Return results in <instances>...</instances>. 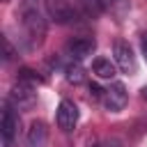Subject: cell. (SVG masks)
Listing matches in <instances>:
<instances>
[{"instance_id": "6da1fadb", "label": "cell", "mask_w": 147, "mask_h": 147, "mask_svg": "<svg viewBox=\"0 0 147 147\" xmlns=\"http://www.w3.org/2000/svg\"><path fill=\"white\" fill-rule=\"evenodd\" d=\"M18 21H21V28L25 32V37L30 39V44H41L44 34H46V18H44V11L39 7L37 0H23L18 11H16Z\"/></svg>"}, {"instance_id": "7a4b0ae2", "label": "cell", "mask_w": 147, "mask_h": 147, "mask_svg": "<svg viewBox=\"0 0 147 147\" xmlns=\"http://www.w3.org/2000/svg\"><path fill=\"white\" fill-rule=\"evenodd\" d=\"M44 2L48 16L55 23H74L76 18H80V9L76 0H44Z\"/></svg>"}, {"instance_id": "3957f363", "label": "cell", "mask_w": 147, "mask_h": 147, "mask_svg": "<svg viewBox=\"0 0 147 147\" xmlns=\"http://www.w3.org/2000/svg\"><path fill=\"white\" fill-rule=\"evenodd\" d=\"M113 55H115V64L124 71V74H129V76H133L136 71H138V60H136V55H133V48L129 46V41H115L113 44Z\"/></svg>"}, {"instance_id": "277c9868", "label": "cell", "mask_w": 147, "mask_h": 147, "mask_svg": "<svg viewBox=\"0 0 147 147\" xmlns=\"http://www.w3.org/2000/svg\"><path fill=\"white\" fill-rule=\"evenodd\" d=\"M126 101H129V92H126V87H124L122 83H113V85L103 92V99H101V103H103V108H106L108 113H119V110H124Z\"/></svg>"}, {"instance_id": "5b68a950", "label": "cell", "mask_w": 147, "mask_h": 147, "mask_svg": "<svg viewBox=\"0 0 147 147\" xmlns=\"http://www.w3.org/2000/svg\"><path fill=\"white\" fill-rule=\"evenodd\" d=\"M55 122L62 131H74L76 122H78V106L71 99H62L55 113Z\"/></svg>"}, {"instance_id": "8992f818", "label": "cell", "mask_w": 147, "mask_h": 147, "mask_svg": "<svg viewBox=\"0 0 147 147\" xmlns=\"http://www.w3.org/2000/svg\"><path fill=\"white\" fill-rule=\"evenodd\" d=\"M94 48H96L94 37H74V39H69L67 46H64V51H67V55H69L71 60H83V57L92 55Z\"/></svg>"}, {"instance_id": "52a82bcc", "label": "cell", "mask_w": 147, "mask_h": 147, "mask_svg": "<svg viewBox=\"0 0 147 147\" xmlns=\"http://www.w3.org/2000/svg\"><path fill=\"white\" fill-rule=\"evenodd\" d=\"M0 129H2V147H11V140H14L16 131H18V115L14 113L11 106H5Z\"/></svg>"}, {"instance_id": "ba28073f", "label": "cell", "mask_w": 147, "mask_h": 147, "mask_svg": "<svg viewBox=\"0 0 147 147\" xmlns=\"http://www.w3.org/2000/svg\"><path fill=\"white\" fill-rule=\"evenodd\" d=\"M48 145V126L41 119H34L25 133V147H46Z\"/></svg>"}, {"instance_id": "9c48e42d", "label": "cell", "mask_w": 147, "mask_h": 147, "mask_svg": "<svg viewBox=\"0 0 147 147\" xmlns=\"http://www.w3.org/2000/svg\"><path fill=\"white\" fill-rule=\"evenodd\" d=\"M11 103H16L18 108H30L34 103V87L18 80L11 90Z\"/></svg>"}, {"instance_id": "30bf717a", "label": "cell", "mask_w": 147, "mask_h": 147, "mask_svg": "<svg viewBox=\"0 0 147 147\" xmlns=\"http://www.w3.org/2000/svg\"><path fill=\"white\" fill-rule=\"evenodd\" d=\"M92 71L99 76V78H113L115 76V64L108 60V57H96L94 62H92Z\"/></svg>"}, {"instance_id": "8fae6325", "label": "cell", "mask_w": 147, "mask_h": 147, "mask_svg": "<svg viewBox=\"0 0 147 147\" xmlns=\"http://www.w3.org/2000/svg\"><path fill=\"white\" fill-rule=\"evenodd\" d=\"M85 5L92 14H101V11H108L113 7V0H85Z\"/></svg>"}, {"instance_id": "7c38bea8", "label": "cell", "mask_w": 147, "mask_h": 147, "mask_svg": "<svg viewBox=\"0 0 147 147\" xmlns=\"http://www.w3.org/2000/svg\"><path fill=\"white\" fill-rule=\"evenodd\" d=\"M18 80H21V83H28V85H32V87H37L39 83H44V80H41V76H37L32 69H21Z\"/></svg>"}, {"instance_id": "4fadbf2b", "label": "cell", "mask_w": 147, "mask_h": 147, "mask_svg": "<svg viewBox=\"0 0 147 147\" xmlns=\"http://www.w3.org/2000/svg\"><path fill=\"white\" fill-rule=\"evenodd\" d=\"M83 78H85V74H83V69L78 64H69L67 67V80L69 83H80Z\"/></svg>"}, {"instance_id": "5bb4252c", "label": "cell", "mask_w": 147, "mask_h": 147, "mask_svg": "<svg viewBox=\"0 0 147 147\" xmlns=\"http://www.w3.org/2000/svg\"><path fill=\"white\" fill-rule=\"evenodd\" d=\"M2 44H5V62H9L14 57V46H11V41L7 37H2Z\"/></svg>"}, {"instance_id": "9a60e30c", "label": "cell", "mask_w": 147, "mask_h": 147, "mask_svg": "<svg viewBox=\"0 0 147 147\" xmlns=\"http://www.w3.org/2000/svg\"><path fill=\"white\" fill-rule=\"evenodd\" d=\"M101 147H122V145H119V140H115V138H110V140H106V142H103Z\"/></svg>"}, {"instance_id": "2e32d148", "label": "cell", "mask_w": 147, "mask_h": 147, "mask_svg": "<svg viewBox=\"0 0 147 147\" xmlns=\"http://www.w3.org/2000/svg\"><path fill=\"white\" fill-rule=\"evenodd\" d=\"M140 46H142V55H145V60H147V34H142V39H140Z\"/></svg>"}, {"instance_id": "e0dca14e", "label": "cell", "mask_w": 147, "mask_h": 147, "mask_svg": "<svg viewBox=\"0 0 147 147\" xmlns=\"http://www.w3.org/2000/svg\"><path fill=\"white\" fill-rule=\"evenodd\" d=\"M140 92H142V99H147V85H145V87H142Z\"/></svg>"}, {"instance_id": "ac0fdd59", "label": "cell", "mask_w": 147, "mask_h": 147, "mask_svg": "<svg viewBox=\"0 0 147 147\" xmlns=\"http://www.w3.org/2000/svg\"><path fill=\"white\" fill-rule=\"evenodd\" d=\"M92 147H101V145H92Z\"/></svg>"}, {"instance_id": "d6986e66", "label": "cell", "mask_w": 147, "mask_h": 147, "mask_svg": "<svg viewBox=\"0 0 147 147\" xmlns=\"http://www.w3.org/2000/svg\"><path fill=\"white\" fill-rule=\"evenodd\" d=\"M5 2H9V0H5Z\"/></svg>"}]
</instances>
